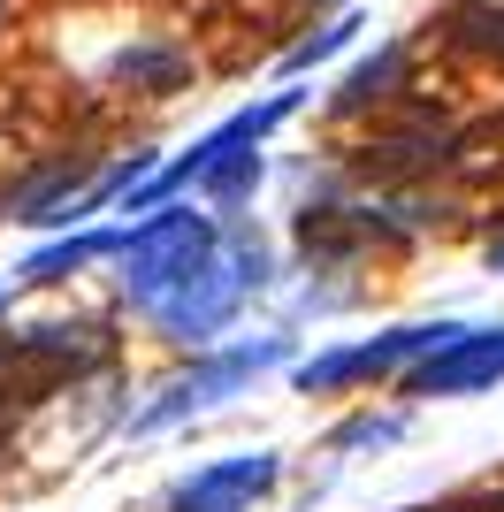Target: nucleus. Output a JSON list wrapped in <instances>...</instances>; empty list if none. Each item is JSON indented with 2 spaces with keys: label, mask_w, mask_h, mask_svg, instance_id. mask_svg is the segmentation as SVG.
I'll use <instances>...</instances> for the list:
<instances>
[{
  "label": "nucleus",
  "mask_w": 504,
  "mask_h": 512,
  "mask_svg": "<svg viewBox=\"0 0 504 512\" xmlns=\"http://www.w3.org/2000/svg\"><path fill=\"white\" fill-rule=\"evenodd\" d=\"M0 314H8V283H0Z\"/></svg>",
  "instance_id": "2eb2a0df"
},
{
  "label": "nucleus",
  "mask_w": 504,
  "mask_h": 512,
  "mask_svg": "<svg viewBox=\"0 0 504 512\" xmlns=\"http://www.w3.org/2000/svg\"><path fill=\"white\" fill-rule=\"evenodd\" d=\"M252 299V283H245V268H237V253H230V237L214 245L199 268H191L176 291H161V299L146 306V321L161 329V337H184V344H207V337H222L237 321V306Z\"/></svg>",
  "instance_id": "20e7f679"
},
{
  "label": "nucleus",
  "mask_w": 504,
  "mask_h": 512,
  "mask_svg": "<svg viewBox=\"0 0 504 512\" xmlns=\"http://www.w3.org/2000/svg\"><path fill=\"white\" fill-rule=\"evenodd\" d=\"M107 77L130 85V92H176L191 77V62L176 54V46H123V54L107 62Z\"/></svg>",
  "instance_id": "9d476101"
},
{
  "label": "nucleus",
  "mask_w": 504,
  "mask_h": 512,
  "mask_svg": "<svg viewBox=\"0 0 504 512\" xmlns=\"http://www.w3.org/2000/svg\"><path fill=\"white\" fill-rule=\"evenodd\" d=\"M466 321H405V329H390V337L375 344H344V352H314V360L291 367L298 398H329V390H352V383H382V375H398V367H413L420 352H436L443 337H459Z\"/></svg>",
  "instance_id": "39448f33"
},
{
  "label": "nucleus",
  "mask_w": 504,
  "mask_h": 512,
  "mask_svg": "<svg viewBox=\"0 0 504 512\" xmlns=\"http://www.w3.org/2000/svg\"><path fill=\"white\" fill-rule=\"evenodd\" d=\"M222 245V222L214 214H199V207H153L146 222H130L123 230V245H115V268H123V299L146 314L161 291H176V283L199 268V260Z\"/></svg>",
  "instance_id": "f257e3e1"
},
{
  "label": "nucleus",
  "mask_w": 504,
  "mask_h": 512,
  "mask_svg": "<svg viewBox=\"0 0 504 512\" xmlns=\"http://www.w3.org/2000/svg\"><path fill=\"white\" fill-rule=\"evenodd\" d=\"M100 329L92 321H77V329H62V321H46V329H23V337L0 344V413H23L39 406L46 390L77 383L84 367H100Z\"/></svg>",
  "instance_id": "7ed1b4c3"
},
{
  "label": "nucleus",
  "mask_w": 504,
  "mask_h": 512,
  "mask_svg": "<svg viewBox=\"0 0 504 512\" xmlns=\"http://www.w3.org/2000/svg\"><path fill=\"white\" fill-rule=\"evenodd\" d=\"M489 276H504V237H489Z\"/></svg>",
  "instance_id": "4468645a"
},
{
  "label": "nucleus",
  "mask_w": 504,
  "mask_h": 512,
  "mask_svg": "<svg viewBox=\"0 0 504 512\" xmlns=\"http://www.w3.org/2000/svg\"><path fill=\"white\" fill-rule=\"evenodd\" d=\"M123 245V230H77V237H54V245H39V253L16 268V283H31V291H54V283L84 276L92 260H107Z\"/></svg>",
  "instance_id": "6e6552de"
},
{
  "label": "nucleus",
  "mask_w": 504,
  "mask_h": 512,
  "mask_svg": "<svg viewBox=\"0 0 504 512\" xmlns=\"http://www.w3.org/2000/svg\"><path fill=\"white\" fill-rule=\"evenodd\" d=\"M405 46H375L359 69H344V85H336V115H359V107H382V100H398V85H405Z\"/></svg>",
  "instance_id": "1a4fd4ad"
},
{
  "label": "nucleus",
  "mask_w": 504,
  "mask_h": 512,
  "mask_svg": "<svg viewBox=\"0 0 504 512\" xmlns=\"http://www.w3.org/2000/svg\"><path fill=\"white\" fill-rule=\"evenodd\" d=\"M268 367H291V337H245V344H222L207 360H191L176 383H161L146 413H130V436H161V428H184L191 413H214L222 398L252 390Z\"/></svg>",
  "instance_id": "f03ea898"
},
{
  "label": "nucleus",
  "mask_w": 504,
  "mask_h": 512,
  "mask_svg": "<svg viewBox=\"0 0 504 512\" xmlns=\"http://www.w3.org/2000/svg\"><path fill=\"white\" fill-rule=\"evenodd\" d=\"M283 482V459L275 451H245V459H214L191 482L168 490V512H252L260 497Z\"/></svg>",
  "instance_id": "0eeeda50"
},
{
  "label": "nucleus",
  "mask_w": 504,
  "mask_h": 512,
  "mask_svg": "<svg viewBox=\"0 0 504 512\" xmlns=\"http://www.w3.org/2000/svg\"><path fill=\"white\" fill-rule=\"evenodd\" d=\"M504 383V321L497 329H459L436 352H420L405 375V398H466V390Z\"/></svg>",
  "instance_id": "423d86ee"
},
{
  "label": "nucleus",
  "mask_w": 504,
  "mask_h": 512,
  "mask_svg": "<svg viewBox=\"0 0 504 512\" xmlns=\"http://www.w3.org/2000/svg\"><path fill=\"white\" fill-rule=\"evenodd\" d=\"M405 436V413H359L329 436V451H375V444H398Z\"/></svg>",
  "instance_id": "ddd939ff"
},
{
  "label": "nucleus",
  "mask_w": 504,
  "mask_h": 512,
  "mask_svg": "<svg viewBox=\"0 0 504 512\" xmlns=\"http://www.w3.org/2000/svg\"><path fill=\"white\" fill-rule=\"evenodd\" d=\"M451 31H459L466 46H482V54L504 62V8H489V0H459V8H451Z\"/></svg>",
  "instance_id": "f8f14e48"
},
{
  "label": "nucleus",
  "mask_w": 504,
  "mask_h": 512,
  "mask_svg": "<svg viewBox=\"0 0 504 512\" xmlns=\"http://www.w3.org/2000/svg\"><path fill=\"white\" fill-rule=\"evenodd\" d=\"M359 31H367V23H359V16H336V23H321V31H306V39H298L291 54H283V77H306V69L336 62V54H344V46H352Z\"/></svg>",
  "instance_id": "9b49d317"
}]
</instances>
